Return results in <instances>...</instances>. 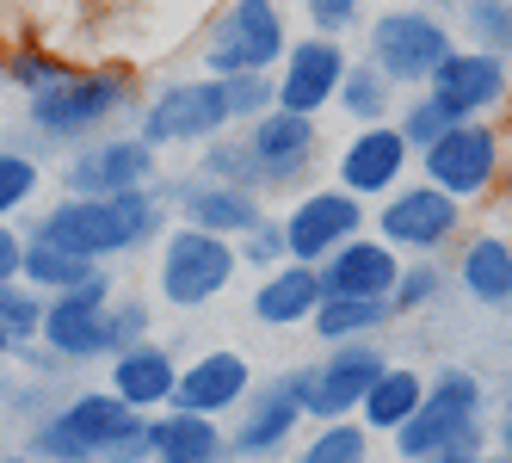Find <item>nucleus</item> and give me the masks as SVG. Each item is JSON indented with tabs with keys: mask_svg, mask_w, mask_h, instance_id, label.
<instances>
[{
	"mask_svg": "<svg viewBox=\"0 0 512 463\" xmlns=\"http://www.w3.org/2000/svg\"><path fill=\"white\" fill-rule=\"evenodd\" d=\"M31 241H50L62 254H75L87 266H112L136 247H149L167 235V204L149 192H118V198H56L50 210H38L25 229Z\"/></svg>",
	"mask_w": 512,
	"mask_h": 463,
	"instance_id": "f257e3e1",
	"label": "nucleus"
},
{
	"mask_svg": "<svg viewBox=\"0 0 512 463\" xmlns=\"http://www.w3.org/2000/svg\"><path fill=\"white\" fill-rule=\"evenodd\" d=\"M142 112L136 68L124 62H75L62 81L25 99V130L50 149H81L93 136H112L118 118Z\"/></svg>",
	"mask_w": 512,
	"mask_h": 463,
	"instance_id": "f03ea898",
	"label": "nucleus"
},
{
	"mask_svg": "<svg viewBox=\"0 0 512 463\" xmlns=\"http://www.w3.org/2000/svg\"><path fill=\"white\" fill-rule=\"evenodd\" d=\"M482 402H488V389H482V377H475V371L438 365L426 377L420 414L395 433V463H426V457H445V451H482L488 445Z\"/></svg>",
	"mask_w": 512,
	"mask_h": 463,
	"instance_id": "7ed1b4c3",
	"label": "nucleus"
},
{
	"mask_svg": "<svg viewBox=\"0 0 512 463\" xmlns=\"http://www.w3.org/2000/svg\"><path fill=\"white\" fill-rule=\"evenodd\" d=\"M290 50V25L278 0H223L198 31V75L235 81V75H278Z\"/></svg>",
	"mask_w": 512,
	"mask_h": 463,
	"instance_id": "20e7f679",
	"label": "nucleus"
},
{
	"mask_svg": "<svg viewBox=\"0 0 512 463\" xmlns=\"http://www.w3.org/2000/svg\"><path fill=\"white\" fill-rule=\"evenodd\" d=\"M414 161H420V180L438 186L445 198H457V204L494 198L512 180V130L506 124H451Z\"/></svg>",
	"mask_w": 512,
	"mask_h": 463,
	"instance_id": "39448f33",
	"label": "nucleus"
},
{
	"mask_svg": "<svg viewBox=\"0 0 512 463\" xmlns=\"http://www.w3.org/2000/svg\"><path fill=\"white\" fill-rule=\"evenodd\" d=\"M451 50H457V31L445 25V13H426V7H383L364 25V62L383 68L401 93H420L445 68Z\"/></svg>",
	"mask_w": 512,
	"mask_h": 463,
	"instance_id": "423d86ee",
	"label": "nucleus"
},
{
	"mask_svg": "<svg viewBox=\"0 0 512 463\" xmlns=\"http://www.w3.org/2000/svg\"><path fill=\"white\" fill-rule=\"evenodd\" d=\"M130 433H142V414H130L112 389H75L56 414H44L31 426V457H44V463H99Z\"/></svg>",
	"mask_w": 512,
	"mask_h": 463,
	"instance_id": "0eeeda50",
	"label": "nucleus"
},
{
	"mask_svg": "<svg viewBox=\"0 0 512 463\" xmlns=\"http://www.w3.org/2000/svg\"><path fill=\"white\" fill-rule=\"evenodd\" d=\"M229 99H223V81L210 75H179V81H161L136 112V136L149 149H204V142L229 136Z\"/></svg>",
	"mask_w": 512,
	"mask_h": 463,
	"instance_id": "6e6552de",
	"label": "nucleus"
},
{
	"mask_svg": "<svg viewBox=\"0 0 512 463\" xmlns=\"http://www.w3.org/2000/svg\"><path fill=\"white\" fill-rule=\"evenodd\" d=\"M241 260H235V241L223 235H204V229H186V223H173L161 235V266H155V291L167 309H204L216 303L235 284Z\"/></svg>",
	"mask_w": 512,
	"mask_h": 463,
	"instance_id": "1a4fd4ad",
	"label": "nucleus"
},
{
	"mask_svg": "<svg viewBox=\"0 0 512 463\" xmlns=\"http://www.w3.org/2000/svg\"><path fill=\"white\" fill-rule=\"evenodd\" d=\"M112 297H118V278L112 272H93L87 284L62 297H44V328H38V346L62 365H99L112 359Z\"/></svg>",
	"mask_w": 512,
	"mask_h": 463,
	"instance_id": "9d476101",
	"label": "nucleus"
},
{
	"mask_svg": "<svg viewBox=\"0 0 512 463\" xmlns=\"http://www.w3.org/2000/svg\"><path fill=\"white\" fill-rule=\"evenodd\" d=\"M62 198H118V192H149L161 180V155L142 142L136 130H118V136H93L81 149H68L62 167Z\"/></svg>",
	"mask_w": 512,
	"mask_h": 463,
	"instance_id": "9b49d317",
	"label": "nucleus"
},
{
	"mask_svg": "<svg viewBox=\"0 0 512 463\" xmlns=\"http://www.w3.org/2000/svg\"><path fill=\"white\" fill-rule=\"evenodd\" d=\"M241 420L229 426V457H284L290 439H297V426L309 420V365L297 371H278L272 383H253L247 402L235 408Z\"/></svg>",
	"mask_w": 512,
	"mask_h": 463,
	"instance_id": "f8f14e48",
	"label": "nucleus"
},
{
	"mask_svg": "<svg viewBox=\"0 0 512 463\" xmlns=\"http://www.w3.org/2000/svg\"><path fill=\"white\" fill-rule=\"evenodd\" d=\"M371 235L389 241L395 254L432 260V254H445L451 241H463V204L445 198L438 186H426V180H408V186H395V192L377 204Z\"/></svg>",
	"mask_w": 512,
	"mask_h": 463,
	"instance_id": "ddd939ff",
	"label": "nucleus"
},
{
	"mask_svg": "<svg viewBox=\"0 0 512 463\" xmlns=\"http://www.w3.org/2000/svg\"><path fill=\"white\" fill-rule=\"evenodd\" d=\"M278 223H284V247H290V260L297 266H321L327 254H340V247L352 235H364V204L340 186H309L297 192L284 210H278Z\"/></svg>",
	"mask_w": 512,
	"mask_h": 463,
	"instance_id": "4468645a",
	"label": "nucleus"
},
{
	"mask_svg": "<svg viewBox=\"0 0 512 463\" xmlns=\"http://www.w3.org/2000/svg\"><path fill=\"white\" fill-rule=\"evenodd\" d=\"M426 93L445 105L457 124H500L506 105H512V62L457 44V50L445 56V68L426 81Z\"/></svg>",
	"mask_w": 512,
	"mask_h": 463,
	"instance_id": "2eb2a0df",
	"label": "nucleus"
},
{
	"mask_svg": "<svg viewBox=\"0 0 512 463\" xmlns=\"http://www.w3.org/2000/svg\"><path fill=\"white\" fill-rule=\"evenodd\" d=\"M247 149L266 192H309L321 167V124L297 112H266L260 124H247Z\"/></svg>",
	"mask_w": 512,
	"mask_h": 463,
	"instance_id": "dca6fc26",
	"label": "nucleus"
},
{
	"mask_svg": "<svg viewBox=\"0 0 512 463\" xmlns=\"http://www.w3.org/2000/svg\"><path fill=\"white\" fill-rule=\"evenodd\" d=\"M408 167H414V149L401 142L395 124H371V130H352L340 142V155H334V186L352 192L358 204H383L395 186H408Z\"/></svg>",
	"mask_w": 512,
	"mask_h": 463,
	"instance_id": "f3484780",
	"label": "nucleus"
},
{
	"mask_svg": "<svg viewBox=\"0 0 512 463\" xmlns=\"http://www.w3.org/2000/svg\"><path fill=\"white\" fill-rule=\"evenodd\" d=\"M155 198L173 210L186 229H204V235H223V241H241L253 223L266 217V198L253 192H235V186H216L204 173H179V180H155Z\"/></svg>",
	"mask_w": 512,
	"mask_h": 463,
	"instance_id": "a211bd4d",
	"label": "nucleus"
},
{
	"mask_svg": "<svg viewBox=\"0 0 512 463\" xmlns=\"http://www.w3.org/2000/svg\"><path fill=\"white\" fill-rule=\"evenodd\" d=\"M346 68H352L346 44H334V38H297V44L284 50L278 75H272L278 112H297V118L334 112V93H340V81H346Z\"/></svg>",
	"mask_w": 512,
	"mask_h": 463,
	"instance_id": "6ab92c4d",
	"label": "nucleus"
},
{
	"mask_svg": "<svg viewBox=\"0 0 512 463\" xmlns=\"http://www.w3.org/2000/svg\"><path fill=\"white\" fill-rule=\"evenodd\" d=\"M389 371V352L377 340H346L321 365H309V420H358V402Z\"/></svg>",
	"mask_w": 512,
	"mask_h": 463,
	"instance_id": "aec40b11",
	"label": "nucleus"
},
{
	"mask_svg": "<svg viewBox=\"0 0 512 463\" xmlns=\"http://www.w3.org/2000/svg\"><path fill=\"white\" fill-rule=\"evenodd\" d=\"M253 389V365L241 352L216 346V352H198L192 365H179V389H173V408L179 414H204V420H223L247 402Z\"/></svg>",
	"mask_w": 512,
	"mask_h": 463,
	"instance_id": "412c9836",
	"label": "nucleus"
},
{
	"mask_svg": "<svg viewBox=\"0 0 512 463\" xmlns=\"http://www.w3.org/2000/svg\"><path fill=\"white\" fill-rule=\"evenodd\" d=\"M105 389L130 408V414H161L173 408V389H179V359L161 346V340H142L130 352H118V359H105Z\"/></svg>",
	"mask_w": 512,
	"mask_h": 463,
	"instance_id": "4be33fe9",
	"label": "nucleus"
},
{
	"mask_svg": "<svg viewBox=\"0 0 512 463\" xmlns=\"http://www.w3.org/2000/svg\"><path fill=\"white\" fill-rule=\"evenodd\" d=\"M315 272H321V291L327 297H389L395 278H401V254L364 229V235H352L340 247V254H327Z\"/></svg>",
	"mask_w": 512,
	"mask_h": 463,
	"instance_id": "5701e85b",
	"label": "nucleus"
},
{
	"mask_svg": "<svg viewBox=\"0 0 512 463\" xmlns=\"http://www.w3.org/2000/svg\"><path fill=\"white\" fill-rule=\"evenodd\" d=\"M321 272L315 266H297V260H284L278 272H266L260 284H253V322L260 328H309L315 322V309H321Z\"/></svg>",
	"mask_w": 512,
	"mask_h": 463,
	"instance_id": "b1692460",
	"label": "nucleus"
},
{
	"mask_svg": "<svg viewBox=\"0 0 512 463\" xmlns=\"http://www.w3.org/2000/svg\"><path fill=\"white\" fill-rule=\"evenodd\" d=\"M457 284L482 309H512V235L475 229L457 241Z\"/></svg>",
	"mask_w": 512,
	"mask_h": 463,
	"instance_id": "393cba45",
	"label": "nucleus"
},
{
	"mask_svg": "<svg viewBox=\"0 0 512 463\" xmlns=\"http://www.w3.org/2000/svg\"><path fill=\"white\" fill-rule=\"evenodd\" d=\"M223 457H229L223 420L179 414V408L149 414V463H223Z\"/></svg>",
	"mask_w": 512,
	"mask_h": 463,
	"instance_id": "a878e982",
	"label": "nucleus"
},
{
	"mask_svg": "<svg viewBox=\"0 0 512 463\" xmlns=\"http://www.w3.org/2000/svg\"><path fill=\"white\" fill-rule=\"evenodd\" d=\"M420 402H426V377L414 365H395L389 359V371L371 383V396L358 402V426H364V433H389L395 439L401 426L420 414Z\"/></svg>",
	"mask_w": 512,
	"mask_h": 463,
	"instance_id": "bb28decb",
	"label": "nucleus"
},
{
	"mask_svg": "<svg viewBox=\"0 0 512 463\" xmlns=\"http://www.w3.org/2000/svg\"><path fill=\"white\" fill-rule=\"evenodd\" d=\"M395 105H401V87L383 75V68H371L364 56H352L346 81L334 93V112H346L352 130H371V124H395Z\"/></svg>",
	"mask_w": 512,
	"mask_h": 463,
	"instance_id": "cd10ccee",
	"label": "nucleus"
},
{
	"mask_svg": "<svg viewBox=\"0 0 512 463\" xmlns=\"http://www.w3.org/2000/svg\"><path fill=\"white\" fill-rule=\"evenodd\" d=\"M389 322H395L389 297H321V309H315L309 328L327 346H346V340H377Z\"/></svg>",
	"mask_w": 512,
	"mask_h": 463,
	"instance_id": "c85d7f7f",
	"label": "nucleus"
},
{
	"mask_svg": "<svg viewBox=\"0 0 512 463\" xmlns=\"http://www.w3.org/2000/svg\"><path fill=\"white\" fill-rule=\"evenodd\" d=\"M192 173H204V180H216V186H235V192L266 198V186H260V167H253V149H247V130H229V136L204 142Z\"/></svg>",
	"mask_w": 512,
	"mask_h": 463,
	"instance_id": "c756f323",
	"label": "nucleus"
},
{
	"mask_svg": "<svg viewBox=\"0 0 512 463\" xmlns=\"http://www.w3.org/2000/svg\"><path fill=\"white\" fill-rule=\"evenodd\" d=\"M93 272H99V266H87V260H75V254H62V247L25 235V266H19V278H25L38 297H62V291H75V284H87Z\"/></svg>",
	"mask_w": 512,
	"mask_h": 463,
	"instance_id": "7c9ffc66",
	"label": "nucleus"
},
{
	"mask_svg": "<svg viewBox=\"0 0 512 463\" xmlns=\"http://www.w3.org/2000/svg\"><path fill=\"white\" fill-rule=\"evenodd\" d=\"M68 68H75V62H68V56H56L50 44H38V38H19L7 56H0V81H7V87H19V93L31 99V93H44L50 81H62Z\"/></svg>",
	"mask_w": 512,
	"mask_h": 463,
	"instance_id": "2f4dec72",
	"label": "nucleus"
},
{
	"mask_svg": "<svg viewBox=\"0 0 512 463\" xmlns=\"http://www.w3.org/2000/svg\"><path fill=\"white\" fill-rule=\"evenodd\" d=\"M457 25L469 31V50L512 62V0H457Z\"/></svg>",
	"mask_w": 512,
	"mask_h": 463,
	"instance_id": "473e14b6",
	"label": "nucleus"
},
{
	"mask_svg": "<svg viewBox=\"0 0 512 463\" xmlns=\"http://www.w3.org/2000/svg\"><path fill=\"white\" fill-rule=\"evenodd\" d=\"M297 463H371V433L358 420H321Z\"/></svg>",
	"mask_w": 512,
	"mask_h": 463,
	"instance_id": "72a5a7b5",
	"label": "nucleus"
},
{
	"mask_svg": "<svg viewBox=\"0 0 512 463\" xmlns=\"http://www.w3.org/2000/svg\"><path fill=\"white\" fill-rule=\"evenodd\" d=\"M451 124H457V118H451V112H445V105H438L426 87H420V93H401V105H395V130H401V142H408L414 155H426V149H432V142L445 136Z\"/></svg>",
	"mask_w": 512,
	"mask_h": 463,
	"instance_id": "f704fd0d",
	"label": "nucleus"
},
{
	"mask_svg": "<svg viewBox=\"0 0 512 463\" xmlns=\"http://www.w3.org/2000/svg\"><path fill=\"white\" fill-rule=\"evenodd\" d=\"M38 192H44V161L31 149H0V223H13Z\"/></svg>",
	"mask_w": 512,
	"mask_h": 463,
	"instance_id": "c9c22d12",
	"label": "nucleus"
},
{
	"mask_svg": "<svg viewBox=\"0 0 512 463\" xmlns=\"http://www.w3.org/2000/svg\"><path fill=\"white\" fill-rule=\"evenodd\" d=\"M438 291H445V272H438V260H401V278H395V291H389L395 322H401V315L432 309V303H438Z\"/></svg>",
	"mask_w": 512,
	"mask_h": 463,
	"instance_id": "e433bc0d",
	"label": "nucleus"
},
{
	"mask_svg": "<svg viewBox=\"0 0 512 463\" xmlns=\"http://www.w3.org/2000/svg\"><path fill=\"white\" fill-rule=\"evenodd\" d=\"M235 260H241L247 272H260V278H266V272H278V266L290 260V247H284V223L272 217V210H266V217L235 241Z\"/></svg>",
	"mask_w": 512,
	"mask_h": 463,
	"instance_id": "4c0bfd02",
	"label": "nucleus"
},
{
	"mask_svg": "<svg viewBox=\"0 0 512 463\" xmlns=\"http://www.w3.org/2000/svg\"><path fill=\"white\" fill-rule=\"evenodd\" d=\"M223 99H229V124L235 130H247V124H260L266 112H278L272 75H235V81H223Z\"/></svg>",
	"mask_w": 512,
	"mask_h": 463,
	"instance_id": "58836bf2",
	"label": "nucleus"
},
{
	"mask_svg": "<svg viewBox=\"0 0 512 463\" xmlns=\"http://www.w3.org/2000/svg\"><path fill=\"white\" fill-rule=\"evenodd\" d=\"M0 328L13 334V346H25V340H38V328H44V297L31 291L25 278H13V284H0Z\"/></svg>",
	"mask_w": 512,
	"mask_h": 463,
	"instance_id": "ea45409f",
	"label": "nucleus"
},
{
	"mask_svg": "<svg viewBox=\"0 0 512 463\" xmlns=\"http://www.w3.org/2000/svg\"><path fill=\"white\" fill-rule=\"evenodd\" d=\"M364 7H371V0H303L309 38H334V44H346V31L364 25Z\"/></svg>",
	"mask_w": 512,
	"mask_h": 463,
	"instance_id": "a19ab883",
	"label": "nucleus"
},
{
	"mask_svg": "<svg viewBox=\"0 0 512 463\" xmlns=\"http://www.w3.org/2000/svg\"><path fill=\"white\" fill-rule=\"evenodd\" d=\"M142 340H155V303L149 297H112V359Z\"/></svg>",
	"mask_w": 512,
	"mask_h": 463,
	"instance_id": "79ce46f5",
	"label": "nucleus"
},
{
	"mask_svg": "<svg viewBox=\"0 0 512 463\" xmlns=\"http://www.w3.org/2000/svg\"><path fill=\"white\" fill-rule=\"evenodd\" d=\"M19 266H25V229L0 223V284H13V278H19Z\"/></svg>",
	"mask_w": 512,
	"mask_h": 463,
	"instance_id": "37998d69",
	"label": "nucleus"
},
{
	"mask_svg": "<svg viewBox=\"0 0 512 463\" xmlns=\"http://www.w3.org/2000/svg\"><path fill=\"white\" fill-rule=\"evenodd\" d=\"M426 463H482V451H445V457H426Z\"/></svg>",
	"mask_w": 512,
	"mask_h": 463,
	"instance_id": "c03bdc74",
	"label": "nucleus"
},
{
	"mask_svg": "<svg viewBox=\"0 0 512 463\" xmlns=\"http://www.w3.org/2000/svg\"><path fill=\"white\" fill-rule=\"evenodd\" d=\"M500 457H512V408H506V420H500Z\"/></svg>",
	"mask_w": 512,
	"mask_h": 463,
	"instance_id": "a18cd8bd",
	"label": "nucleus"
},
{
	"mask_svg": "<svg viewBox=\"0 0 512 463\" xmlns=\"http://www.w3.org/2000/svg\"><path fill=\"white\" fill-rule=\"evenodd\" d=\"M7 359H13V334L0 328V371H7Z\"/></svg>",
	"mask_w": 512,
	"mask_h": 463,
	"instance_id": "49530a36",
	"label": "nucleus"
},
{
	"mask_svg": "<svg viewBox=\"0 0 512 463\" xmlns=\"http://www.w3.org/2000/svg\"><path fill=\"white\" fill-rule=\"evenodd\" d=\"M414 7H426V13H432V7H457V0H414Z\"/></svg>",
	"mask_w": 512,
	"mask_h": 463,
	"instance_id": "de8ad7c7",
	"label": "nucleus"
},
{
	"mask_svg": "<svg viewBox=\"0 0 512 463\" xmlns=\"http://www.w3.org/2000/svg\"><path fill=\"white\" fill-rule=\"evenodd\" d=\"M482 463H512V457H500V451H482Z\"/></svg>",
	"mask_w": 512,
	"mask_h": 463,
	"instance_id": "09e8293b",
	"label": "nucleus"
},
{
	"mask_svg": "<svg viewBox=\"0 0 512 463\" xmlns=\"http://www.w3.org/2000/svg\"><path fill=\"white\" fill-rule=\"evenodd\" d=\"M0 463H25V457H19V451H0Z\"/></svg>",
	"mask_w": 512,
	"mask_h": 463,
	"instance_id": "8fccbe9b",
	"label": "nucleus"
},
{
	"mask_svg": "<svg viewBox=\"0 0 512 463\" xmlns=\"http://www.w3.org/2000/svg\"><path fill=\"white\" fill-rule=\"evenodd\" d=\"M0 56H7V44H0Z\"/></svg>",
	"mask_w": 512,
	"mask_h": 463,
	"instance_id": "3c124183",
	"label": "nucleus"
}]
</instances>
